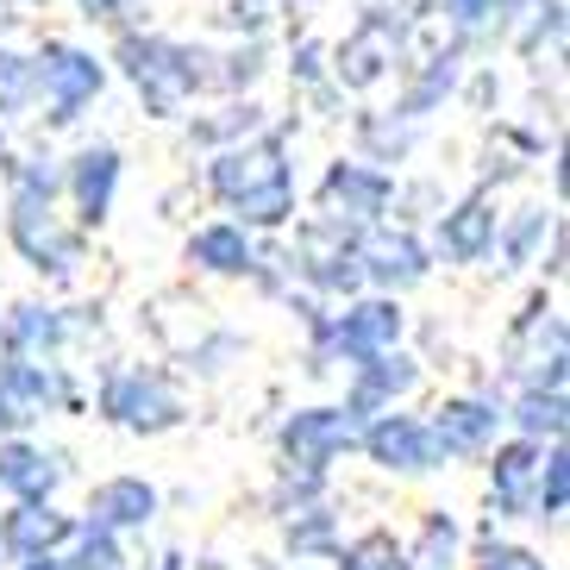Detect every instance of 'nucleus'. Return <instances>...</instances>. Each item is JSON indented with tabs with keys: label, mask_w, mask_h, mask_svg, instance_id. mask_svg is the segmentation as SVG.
I'll list each match as a JSON object with an SVG mask.
<instances>
[{
	"label": "nucleus",
	"mask_w": 570,
	"mask_h": 570,
	"mask_svg": "<svg viewBox=\"0 0 570 570\" xmlns=\"http://www.w3.org/2000/svg\"><path fill=\"white\" fill-rule=\"evenodd\" d=\"M207 195H214L238 226H252V233H283L288 219H295V151H288L283 132H257L233 138V145H219L214 164H207Z\"/></svg>",
	"instance_id": "obj_1"
},
{
	"label": "nucleus",
	"mask_w": 570,
	"mask_h": 570,
	"mask_svg": "<svg viewBox=\"0 0 570 570\" xmlns=\"http://www.w3.org/2000/svg\"><path fill=\"white\" fill-rule=\"evenodd\" d=\"M119 69H126V82L132 95L145 101L151 119H176L195 95L207 88V57L183 38H164V32H119Z\"/></svg>",
	"instance_id": "obj_2"
},
{
	"label": "nucleus",
	"mask_w": 570,
	"mask_h": 570,
	"mask_svg": "<svg viewBox=\"0 0 570 570\" xmlns=\"http://www.w3.org/2000/svg\"><path fill=\"white\" fill-rule=\"evenodd\" d=\"M314 333V357L320 370L326 364H364V357L376 352H395L407 338V314H402V295H383V288H357V295H345V307L338 314H320V326H307Z\"/></svg>",
	"instance_id": "obj_3"
},
{
	"label": "nucleus",
	"mask_w": 570,
	"mask_h": 570,
	"mask_svg": "<svg viewBox=\"0 0 570 570\" xmlns=\"http://www.w3.org/2000/svg\"><path fill=\"white\" fill-rule=\"evenodd\" d=\"M32 76H38V107L51 126H76L88 107L101 101L107 88V57H95L88 45H69V38H45L32 51Z\"/></svg>",
	"instance_id": "obj_4"
},
{
	"label": "nucleus",
	"mask_w": 570,
	"mask_h": 570,
	"mask_svg": "<svg viewBox=\"0 0 570 570\" xmlns=\"http://www.w3.org/2000/svg\"><path fill=\"white\" fill-rule=\"evenodd\" d=\"M564 364H570L564 307L539 288L533 302L514 314V326H508V338H502V376L514 389H527V383H558L564 389Z\"/></svg>",
	"instance_id": "obj_5"
},
{
	"label": "nucleus",
	"mask_w": 570,
	"mask_h": 570,
	"mask_svg": "<svg viewBox=\"0 0 570 570\" xmlns=\"http://www.w3.org/2000/svg\"><path fill=\"white\" fill-rule=\"evenodd\" d=\"M7 238L13 252L38 269V276H57L69 283L76 264H82V233L63 226L51 195H32V188H7Z\"/></svg>",
	"instance_id": "obj_6"
},
{
	"label": "nucleus",
	"mask_w": 570,
	"mask_h": 570,
	"mask_svg": "<svg viewBox=\"0 0 570 570\" xmlns=\"http://www.w3.org/2000/svg\"><path fill=\"white\" fill-rule=\"evenodd\" d=\"M101 414L114 420L119 433L157 439V433H169V426H183L188 407H183V389L169 383L164 370L126 364V370H107V383H101Z\"/></svg>",
	"instance_id": "obj_7"
},
{
	"label": "nucleus",
	"mask_w": 570,
	"mask_h": 570,
	"mask_svg": "<svg viewBox=\"0 0 570 570\" xmlns=\"http://www.w3.org/2000/svg\"><path fill=\"white\" fill-rule=\"evenodd\" d=\"M357 452L383 470V476H433V470L452 464L445 445H439V433H433V420L407 414V407L370 414L364 426H357Z\"/></svg>",
	"instance_id": "obj_8"
},
{
	"label": "nucleus",
	"mask_w": 570,
	"mask_h": 570,
	"mask_svg": "<svg viewBox=\"0 0 570 570\" xmlns=\"http://www.w3.org/2000/svg\"><path fill=\"white\" fill-rule=\"evenodd\" d=\"M402 57H407V26H395L383 7H364V19H357L352 32L333 45L326 76H333V88L370 95V88H383L389 76L402 69Z\"/></svg>",
	"instance_id": "obj_9"
},
{
	"label": "nucleus",
	"mask_w": 570,
	"mask_h": 570,
	"mask_svg": "<svg viewBox=\"0 0 570 570\" xmlns=\"http://www.w3.org/2000/svg\"><path fill=\"white\" fill-rule=\"evenodd\" d=\"M357 426L364 420L345 402L326 407H295V414L276 426V452H283V470H307V476H326L338 458L357 452Z\"/></svg>",
	"instance_id": "obj_10"
},
{
	"label": "nucleus",
	"mask_w": 570,
	"mask_h": 570,
	"mask_svg": "<svg viewBox=\"0 0 570 570\" xmlns=\"http://www.w3.org/2000/svg\"><path fill=\"white\" fill-rule=\"evenodd\" d=\"M314 207H320V219H333L345 233H364V226H376L395 207V176L383 164H370V157H338L320 176Z\"/></svg>",
	"instance_id": "obj_11"
},
{
	"label": "nucleus",
	"mask_w": 570,
	"mask_h": 570,
	"mask_svg": "<svg viewBox=\"0 0 570 570\" xmlns=\"http://www.w3.org/2000/svg\"><path fill=\"white\" fill-rule=\"evenodd\" d=\"M295 283H307L320 302L357 295L364 288V257H357V233L333 226V219H307L295 233Z\"/></svg>",
	"instance_id": "obj_12"
},
{
	"label": "nucleus",
	"mask_w": 570,
	"mask_h": 570,
	"mask_svg": "<svg viewBox=\"0 0 570 570\" xmlns=\"http://www.w3.org/2000/svg\"><path fill=\"white\" fill-rule=\"evenodd\" d=\"M57 407H69L63 364L0 352V433H32L38 420L57 414Z\"/></svg>",
	"instance_id": "obj_13"
},
{
	"label": "nucleus",
	"mask_w": 570,
	"mask_h": 570,
	"mask_svg": "<svg viewBox=\"0 0 570 570\" xmlns=\"http://www.w3.org/2000/svg\"><path fill=\"white\" fill-rule=\"evenodd\" d=\"M357 257H364V288H383V295H407L433 276V252L420 245V233L389 226V219L357 233Z\"/></svg>",
	"instance_id": "obj_14"
},
{
	"label": "nucleus",
	"mask_w": 570,
	"mask_h": 570,
	"mask_svg": "<svg viewBox=\"0 0 570 570\" xmlns=\"http://www.w3.org/2000/svg\"><path fill=\"white\" fill-rule=\"evenodd\" d=\"M420 383H426L420 357H407L402 345H395V352H376V357H364V364H352V376H345V407H352L357 420L383 414V407H407L420 395Z\"/></svg>",
	"instance_id": "obj_15"
},
{
	"label": "nucleus",
	"mask_w": 570,
	"mask_h": 570,
	"mask_svg": "<svg viewBox=\"0 0 570 570\" xmlns=\"http://www.w3.org/2000/svg\"><path fill=\"white\" fill-rule=\"evenodd\" d=\"M119 176H126V157H119V145H107V138L82 145V151L63 164V195H69V207H76L82 226H107V219H114Z\"/></svg>",
	"instance_id": "obj_16"
},
{
	"label": "nucleus",
	"mask_w": 570,
	"mask_h": 570,
	"mask_svg": "<svg viewBox=\"0 0 570 570\" xmlns=\"http://www.w3.org/2000/svg\"><path fill=\"white\" fill-rule=\"evenodd\" d=\"M489 508L502 520H533V489H539V464H546V445L539 439H495L489 445Z\"/></svg>",
	"instance_id": "obj_17"
},
{
	"label": "nucleus",
	"mask_w": 570,
	"mask_h": 570,
	"mask_svg": "<svg viewBox=\"0 0 570 570\" xmlns=\"http://www.w3.org/2000/svg\"><path fill=\"white\" fill-rule=\"evenodd\" d=\"M63 476H69L63 452H51L26 433H0V495L7 502H57Z\"/></svg>",
	"instance_id": "obj_18"
},
{
	"label": "nucleus",
	"mask_w": 570,
	"mask_h": 570,
	"mask_svg": "<svg viewBox=\"0 0 570 570\" xmlns=\"http://www.w3.org/2000/svg\"><path fill=\"white\" fill-rule=\"evenodd\" d=\"M426 420H433V433H439V445H445V458H483L489 445L508 433L502 402H495V395H445V402H439Z\"/></svg>",
	"instance_id": "obj_19"
},
{
	"label": "nucleus",
	"mask_w": 570,
	"mask_h": 570,
	"mask_svg": "<svg viewBox=\"0 0 570 570\" xmlns=\"http://www.w3.org/2000/svg\"><path fill=\"white\" fill-rule=\"evenodd\" d=\"M164 514V495H157V483H145V476H101V483L88 489V514L82 520H95V527H107V533H145L151 520Z\"/></svg>",
	"instance_id": "obj_20"
},
{
	"label": "nucleus",
	"mask_w": 570,
	"mask_h": 570,
	"mask_svg": "<svg viewBox=\"0 0 570 570\" xmlns=\"http://www.w3.org/2000/svg\"><path fill=\"white\" fill-rule=\"evenodd\" d=\"M183 257L202 276H219V283H245L257 264V233L252 226H238V219H207V226H195L183 245Z\"/></svg>",
	"instance_id": "obj_21"
},
{
	"label": "nucleus",
	"mask_w": 570,
	"mask_h": 570,
	"mask_svg": "<svg viewBox=\"0 0 570 570\" xmlns=\"http://www.w3.org/2000/svg\"><path fill=\"white\" fill-rule=\"evenodd\" d=\"M76 527V514H63L57 502H13L0 514V564H26V558L57 552Z\"/></svg>",
	"instance_id": "obj_22"
},
{
	"label": "nucleus",
	"mask_w": 570,
	"mask_h": 570,
	"mask_svg": "<svg viewBox=\"0 0 570 570\" xmlns=\"http://www.w3.org/2000/svg\"><path fill=\"white\" fill-rule=\"evenodd\" d=\"M464 76H470V51H464V45L426 57V63L407 69V82H402V95H395V107H389V114H402V119L439 114V107H445L458 88H464Z\"/></svg>",
	"instance_id": "obj_23"
},
{
	"label": "nucleus",
	"mask_w": 570,
	"mask_h": 570,
	"mask_svg": "<svg viewBox=\"0 0 570 570\" xmlns=\"http://www.w3.org/2000/svg\"><path fill=\"white\" fill-rule=\"evenodd\" d=\"M464 520L452 508H426L414 539H395V570H464Z\"/></svg>",
	"instance_id": "obj_24"
},
{
	"label": "nucleus",
	"mask_w": 570,
	"mask_h": 570,
	"mask_svg": "<svg viewBox=\"0 0 570 570\" xmlns=\"http://www.w3.org/2000/svg\"><path fill=\"white\" fill-rule=\"evenodd\" d=\"M495 219H502V207L489 202L483 188L464 195L452 214H439V257H452V264H483L489 238H495Z\"/></svg>",
	"instance_id": "obj_25"
},
{
	"label": "nucleus",
	"mask_w": 570,
	"mask_h": 570,
	"mask_svg": "<svg viewBox=\"0 0 570 570\" xmlns=\"http://www.w3.org/2000/svg\"><path fill=\"white\" fill-rule=\"evenodd\" d=\"M558 226V202L552 207H520V214H502L495 219V238H489V257H495V276H514V269L539 264V245L546 233Z\"/></svg>",
	"instance_id": "obj_26"
},
{
	"label": "nucleus",
	"mask_w": 570,
	"mask_h": 570,
	"mask_svg": "<svg viewBox=\"0 0 570 570\" xmlns=\"http://www.w3.org/2000/svg\"><path fill=\"white\" fill-rule=\"evenodd\" d=\"M69 333V314L51 302H19L13 314L0 320V352L7 357H57Z\"/></svg>",
	"instance_id": "obj_27"
},
{
	"label": "nucleus",
	"mask_w": 570,
	"mask_h": 570,
	"mask_svg": "<svg viewBox=\"0 0 570 570\" xmlns=\"http://www.w3.org/2000/svg\"><path fill=\"white\" fill-rule=\"evenodd\" d=\"M502 420H508V433L546 445V439H564L570 402H564L558 383H527V389H514V402H502Z\"/></svg>",
	"instance_id": "obj_28"
},
{
	"label": "nucleus",
	"mask_w": 570,
	"mask_h": 570,
	"mask_svg": "<svg viewBox=\"0 0 570 570\" xmlns=\"http://www.w3.org/2000/svg\"><path fill=\"white\" fill-rule=\"evenodd\" d=\"M276 520H283V539L295 558H333L338 552V520L320 495L314 502H295V508H276Z\"/></svg>",
	"instance_id": "obj_29"
},
{
	"label": "nucleus",
	"mask_w": 570,
	"mask_h": 570,
	"mask_svg": "<svg viewBox=\"0 0 570 570\" xmlns=\"http://www.w3.org/2000/svg\"><path fill=\"white\" fill-rule=\"evenodd\" d=\"M508 7H514V0H433V13L452 26V38L464 45V51H476V45H489V38H502Z\"/></svg>",
	"instance_id": "obj_30"
},
{
	"label": "nucleus",
	"mask_w": 570,
	"mask_h": 570,
	"mask_svg": "<svg viewBox=\"0 0 570 570\" xmlns=\"http://www.w3.org/2000/svg\"><path fill=\"white\" fill-rule=\"evenodd\" d=\"M357 145H364L370 164H402L407 151L420 145V119H402V114H364L357 119Z\"/></svg>",
	"instance_id": "obj_31"
},
{
	"label": "nucleus",
	"mask_w": 570,
	"mask_h": 570,
	"mask_svg": "<svg viewBox=\"0 0 570 570\" xmlns=\"http://www.w3.org/2000/svg\"><path fill=\"white\" fill-rule=\"evenodd\" d=\"M570 508V458H564V439H546V464H539V489H533V520L558 527Z\"/></svg>",
	"instance_id": "obj_32"
},
{
	"label": "nucleus",
	"mask_w": 570,
	"mask_h": 570,
	"mask_svg": "<svg viewBox=\"0 0 570 570\" xmlns=\"http://www.w3.org/2000/svg\"><path fill=\"white\" fill-rule=\"evenodd\" d=\"M38 107V76H32V51L0 45V119L32 114Z\"/></svg>",
	"instance_id": "obj_33"
},
{
	"label": "nucleus",
	"mask_w": 570,
	"mask_h": 570,
	"mask_svg": "<svg viewBox=\"0 0 570 570\" xmlns=\"http://www.w3.org/2000/svg\"><path fill=\"white\" fill-rule=\"evenodd\" d=\"M333 570H395V533L389 527H370L357 539H338Z\"/></svg>",
	"instance_id": "obj_34"
},
{
	"label": "nucleus",
	"mask_w": 570,
	"mask_h": 570,
	"mask_svg": "<svg viewBox=\"0 0 570 570\" xmlns=\"http://www.w3.org/2000/svg\"><path fill=\"white\" fill-rule=\"evenodd\" d=\"M470 570H552V564H546L533 546H508V539L483 533V552H476V564H470Z\"/></svg>",
	"instance_id": "obj_35"
},
{
	"label": "nucleus",
	"mask_w": 570,
	"mask_h": 570,
	"mask_svg": "<svg viewBox=\"0 0 570 570\" xmlns=\"http://www.w3.org/2000/svg\"><path fill=\"white\" fill-rule=\"evenodd\" d=\"M288 76L302 88H333V76H326V45H320V38H302V45L288 51Z\"/></svg>",
	"instance_id": "obj_36"
},
{
	"label": "nucleus",
	"mask_w": 570,
	"mask_h": 570,
	"mask_svg": "<svg viewBox=\"0 0 570 570\" xmlns=\"http://www.w3.org/2000/svg\"><path fill=\"white\" fill-rule=\"evenodd\" d=\"M76 7H82V19H88V26H126L138 0H76Z\"/></svg>",
	"instance_id": "obj_37"
},
{
	"label": "nucleus",
	"mask_w": 570,
	"mask_h": 570,
	"mask_svg": "<svg viewBox=\"0 0 570 570\" xmlns=\"http://www.w3.org/2000/svg\"><path fill=\"white\" fill-rule=\"evenodd\" d=\"M395 26H414V19H433V0H376Z\"/></svg>",
	"instance_id": "obj_38"
},
{
	"label": "nucleus",
	"mask_w": 570,
	"mask_h": 570,
	"mask_svg": "<svg viewBox=\"0 0 570 570\" xmlns=\"http://www.w3.org/2000/svg\"><path fill=\"white\" fill-rule=\"evenodd\" d=\"M13 570H76L63 552H45V558H26V564H13Z\"/></svg>",
	"instance_id": "obj_39"
},
{
	"label": "nucleus",
	"mask_w": 570,
	"mask_h": 570,
	"mask_svg": "<svg viewBox=\"0 0 570 570\" xmlns=\"http://www.w3.org/2000/svg\"><path fill=\"white\" fill-rule=\"evenodd\" d=\"M13 26H19V13H13V0H0V38L13 32Z\"/></svg>",
	"instance_id": "obj_40"
},
{
	"label": "nucleus",
	"mask_w": 570,
	"mask_h": 570,
	"mask_svg": "<svg viewBox=\"0 0 570 570\" xmlns=\"http://www.w3.org/2000/svg\"><path fill=\"white\" fill-rule=\"evenodd\" d=\"M157 570H188V558L183 552H164V558H157Z\"/></svg>",
	"instance_id": "obj_41"
}]
</instances>
